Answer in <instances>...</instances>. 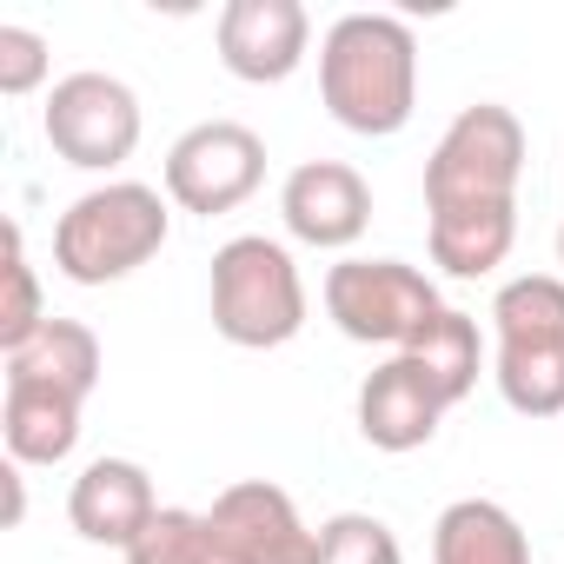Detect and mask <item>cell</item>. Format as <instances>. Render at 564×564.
I'll return each instance as SVG.
<instances>
[{
  "instance_id": "1",
  "label": "cell",
  "mask_w": 564,
  "mask_h": 564,
  "mask_svg": "<svg viewBox=\"0 0 564 564\" xmlns=\"http://www.w3.org/2000/svg\"><path fill=\"white\" fill-rule=\"evenodd\" d=\"M319 100L346 133L392 140L419 107V41L399 14H339L319 41Z\"/></svg>"
},
{
  "instance_id": "2",
  "label": "cell",
  "mask_w": 564,
  "mask_h": 564,
  "mask_svg": "<svg viewBox=\"0 0 564 564\" xmlns=\"http://www.w3.org/2000/svg\"><path fill=\"white\" fill-rule=\"evenodd\" d=\"M213 333L239 352H272L306 333V279L279 239L239 232L213 252Z\"/></svg>"
},
{
  "instance_id": "3",
  "label": "cell",
  "mask_w": 564,
  "mask_h": 564,
  "mask_svg": "<svg viewBox=\"0 0 564 564\" xmlns=\"http://www.w3.org/2000/svg\"><path fill=\"white\" fill-rule=\"evenodd\" d=\"M498 326V399L518 419H557L564 412V279L524 272L491 300Z\"/></svg>"
},
{
  "instance_id": "4",
  "label": "cell",
  "mask_w": 564,
  "mask_h": 564,
  "mask_svg": "<svg viewBox=\"0 0 564 564\" xmlns=\"http://www.w3.org/2000/svg\"><path fill=\"white\" fill-rule=\"evenodd\" d=\"M166 246V199L140 180H107L80 193L54 226V265L74 286H113Z\"/></svg>"
},
{
  "instance_id": "5",
  "label": "cell",
  "mask_w": 564,
  "mask_h": 564,
  "mask_svg": "<svg viewBox=\"0 0 564 564\" xmlns=\"http://www.w3.org/2000/svg\"><path fill=\"white\" fill-rule=\"evenodd\" d=\"M524 120L498 100L465 107L432 160H425V213H498L518 206V180H524Z\"/></svg>"
},
{
  "instance_id": "6",
  "label": "cell",
  "mask_w": 564,
  "mask_h": 564,
  "mask_svg": "<svg viewBox=\"0 0 564 564\" xmlns=\"http://www.w3.org/2000/svg\"><path fill=\"white\" fill-rule=\"evenodd\" d=\"M438 313H445L438 286L405 259H339L326 272V319L359 346L405 352Z\"/></svg>"
},
{
  "instance_id": "7",
  "label": "cell",
  "mask_w": 564,
  "mask_h": 564,
  "mask_svg": "<svg viewBox=\"0 0 564 564\" xmlns=\"http://www.w3.org/2000/svg\"><path fill=\"white\" fill-rule=\"evenodd\" d=\"M41 133H47V147H54L67 166H80V173H113V166H127L133 147H140V100H133L127 80L87 67V74L54 80V94H47V107H41Z\"/></svg>"
},
{
  "instance_id": "8",
  "label": "cell",
  "mask_w": 564,
  "mask_h": 564,
  "mask_svg": "<svg viewBox=\"0 0 564 564\" xmlns=\"http://www.w3.org/2000/svg\"><path fill=\"white\" fill-rule=\"evenodd\" d=\"M259 180H265V140L239 120H199L166 153V199L199 219L246 206L259 193Z\"/></svg>"
},
{
  "instance_id": "9",
  "label": "cell",
  "mask_w": 564,
  "mask_h": 564,
  "mask_svg": "<svg viewBox=\"0 0 564 564\" xmlns=\"http://www.w3.org/2000/svg\"><path fill=\"white\" fill-rule=\"evenodd\" d=\"M313 47V21L300 0H226L219 8V67L246 87L293 80Z\"/></svg>"
},
{
  "instance_id": "10",
  "label": "cell",
  "mask_w": 564,
  "mask_h": 564,
  "mask_svg": "<svg viewBox=\"0 0 564 564\" xmlns=\"http://www.w3.org/2000/svg\"><path fill=\"white\" fill-rule=\"evenodd\" d=\"M279 219H286V232L300 246L346 252L372 226V186L346 160H306V166L286 173V186H279Z\"/></svg>"
},
{
  "instance_id": "11",
  "label": "cell",
  "mask_w": 564,
  "mask_h": 564,
  "mask_svg": "<svg viewBox=\"0 0 564 564\" xmlns=\"http://www.w3.org/2000/svg\"><path fill=\"white\" fill-rule=\"evenodd\" d=\"M206 518L246 564H319V531L300 518L293 491H279L265 478L226 485Z\"/></svg>"
},
{
  "instance_id": "12",
  "label": "cell",
  "mask_w": 564,
  "mask_h": 564,
  "mask_svg": "<svg viewBox=\"0 0 564 564\" xmlns=\"http://www.w3.org/2000/svg\"><path fill=\"white\" fill-rule=\"evenodd\" d=\"M452 405L438 399V386L419 372V359H405V352H392L366 386H359V438L372 445V452H419V445H432L438 438V419H445Z\"/></svg>"
},
{
  "instance_id": "13",
  "label": "cell",
  "mask_w": 564,
  "mask_h": 564,
  "mask_svg": "<svg viewBox=\"0 0 564 564\" xmlns=\"http://www.w3.org/2000/svg\"><path fill=\"white\" fill-rule=\"evenodd\" d=\"M67 518H74V531H80L87 544L127 551V544L160 518V498H153L147 465H133V458H94V465L74 478V491H67Z\"/></svg>"
},
{
  "instance_id": "14",
  "label": "cell",
  "mask_w": 564,
  "mask_h": 564,
  "mask_svg": "<svg viewBox=\"0 0 564 564\" xmlns=\"http://www.w3.org/2000/svg\"><path fill=\"white\" fill-rule=\"evenodd\" d=\"M80 412H87V399H74V392L8 379V405H0V438H8V458L14 465H61V458H74Z\"/></svg>"
},
{
  "instance_id": "15",
  "label": "cell",
  "mask_w": 564,
  "mask_h": 564,
  "mask_svg": "<svg viewBox=\"0 0 564 564\" xmlns=\"http://www.w3.org/2000/svg\"><path fill=\"white\" fill-rule=\"evenodd\" d=\"M432 564H531V538L498 498H458L432 524Z\"/></svg>"
},
{
  "instance_id": "16",
  "label": "cell",
  "mask_w": 564,
  "mask_h": 564,
  "mask_svg": "<svg viewBox=\"0 0 564 564\" xmlns=\"http://www.w3.org/2000/svg\"><path fill=\"white\" fill-rule=\"evenodd\" d=\"M8 379L94 399V386H100V339H94V326H80V319H47L21 352H8Z\"/></svg>"
},
{
  "instance_id": "17",
  "label": "cell",
  "mask_w": 564,
  "mask_h": 564,
  "mask_svg": "<svg viewBox=\"0 0 564 564\" xmlns=\"http://www.w3.org/2000/svg\"><path fill=\"white\" fill-rule=\"evenodd\" d=\"M518 246V206L498 213H432V265L452 279H485L511 259Z\"/></svg>"
},
{
  "instance_id": "18",
  "label": "cell",
  "mask_w": 564,
  "mask_h": 564,
  "mask_svg": "<svg viewBox=\"0 0 564 564\" xmlns=\"http://www.w3.org/2000/svg\"><path fill=\"white\" fill-rule=\"evenodd\" d=\"M405 359H419V372L438 386V399L445 405H458V399H471V386H478V366H485V346H478V319L471 313H458V306H445L412 346H405Z\"/></svg>"
},
{
  "instance_id": "19",
  "label": "cell",
  "mask_w": 564,
  "mask_h": 564,
  "mask_svg": "<svg viewBox=\"0 0 564 564\" xmlns=\"http://www.w3.org/2000/svg\"><path fill=\"white\" fill-rule=\"evenodd\" d=\"M120 557H127V564H246V557L213 531L206 511H180V505H160V518H153Z\"/></svg>"
},
{
  "instance_id": "20",
  "label": "cell",
  "mask_w": 564,
  "mask_h": 564,
  "mask_svg": "<svg viewBox=\"0 0 564 564\" xmlns=\"http://www.w3.org/2000/svg\"><path fill=\"white\" fill-rule=\"evenodd\" d=\"M54 313L41 306V272L28 259V239L21 226H8V306H0V352H21Z\"/></svg>"
},
{
  "instance_id": "21",
  "label": "cell",
  "mask_w": 564,
  "mask_h": 564,
  "mask_svg": "<svg viewBox=\"0 0 564 564\" xmlns=\"http://www.w3.org/2000/svg\"><path fill=\"white\" fill-rule=\"evenodd\" d=\"M319 564H405L399 538L372 511H339L319 524Z\"/></svg>"
},
{
  "instance_id": "22",
  "label": "cell",
  "mask_w": 564,
  "mask_h": 564,
  "mask_svg": "<svg viewBox=\"0 0 564 564\" xmlns=\"http://www.w3.org/2000/svg\"><path fill=\"white\" fill-rule=\"evenodd\" d=\"M47 67H54V54H47V41L34 28H14V21L0 28V94H8V100L34 94L47 80Z\"/></svg>"
},
{
  "instance_id": "23",
  "label": "cell",
  "mask_w": 564,
  "mask_h": 564,
  "mask_svg": "<svg viewBox=\"0 0 564 564\" xmlns=\"http://www.w3.org/2000/svg\"><path fill=\"white\" fill-rule=\"evenodd\" d=\"M21 471H28V465H14V458L0 465V485H8V511H0V524H8V531L28 518V478H21Z\"/></svg>"
},
{
  "instance_id": "24",
  "label": "cell",
  "mask_w": 564,
  "mask_h": 564,
  "mask_svg": "<svg viewBox=\"0 0 564 564\" xmlns=\"http://www.w3.org/2000/svg\"><path fill=\"white\" fill-rule=\"evenodd\" d=\"M557 265H564V226H557Z\"/></svg>"
}]
</instances>
